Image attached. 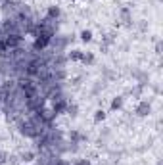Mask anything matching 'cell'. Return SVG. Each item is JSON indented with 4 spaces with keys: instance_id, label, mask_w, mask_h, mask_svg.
Returning a JSON list of instances; mask_svg holds the SVG:
<instances>
[{
    "instance_id": "obj_6",
    "label": "cell",
    "mask_w": 163,
    "mask_h": 165,
    "mask_svg": "<svg viewBox=\"0 0 163 165\" xmlns=\"http://www.w3.org/2000/svg\"><path fill=\"white\" fill-rule=\"evenodd\" d=\"M21 158H23L25 161H33V158H35V156H33L31 152H27V154H21Z\"/></svg>"
},
{
    "instance_id": "obj_4",
    "label": "cell",
    "mask_w": 163,
    "mask_h": 165,
    "mask_svg": "<svg viewBox=\"0 0 163 165\" xmlns=\"http://www.w3.org/2000/svg\"><path fill=\"white\" fill-rule=\"evenodd\" d=\"M123 106V98H115V100L111 102V109H117V108H121Z\"/></svg>"
},
{
    "instance_id": "obj_3",
    "label": "cell",
    "mask_w": 163,
    "mask_h": 165,
    "mask_svg": "<svg viewBox=\"0 0 163 165\" xmlns=\"http://www.w3.org/2000/svg\"><path fill=\"white\" fill-rule=\"evenodd\" d=\"M69 58H71V60H83V54H81V50H73V52L69 54Z\"/></svg>"
},
{
    "instance_id": "obj_1",
    "label": "cell",
    "mask_w": 163,
    "mask_h": 165,
    "mask_svg": "<svg viewBox=\"0 0 163 165\" xmlns=\"http://www.w3.org/2000/svg\"><path fill=\"white\" fill-rule=\"evenodd\" d=\"M136 113H138L140 117L148 115V113H150V104H148V102H140V104L136 106Z\"/></svg>"
},
{
    "instance_id": "obj_2",
    "label": "cell",
    "mask_w": 163,
    "mask_h": 165,
    "mask_svg": "<svg viewBox=\"0 0 163 165\" xmlns=\"http://www.w3.org/2000/svg\"><path fill=\"white\" fill-rule=\"evenodd\" d=\"M48 19H54V21H58V17H60V8L58 6H52L50 10H48V16H46Z\"/></svg>"
},
{
    "instance_id": "obj_7",
    "label": "cell",
    "mask_w": 163,
    "mask_h": 165,
    "mask_svg": "<svg viewBox=\"0 0 163 165\" xmlns=\"http://www.w3.org/2000/svg\"><path fill=\"white\" fill-rule=\"evenodd\" d=\"M106 115H104V112H96V115H94V121H102Z\"/></svg>"
},
{
    "instance_id": "obj_5",
    "label": "cell",
    "mask_w": 163,
    "mask_h": 165,
    "mask_svg": "<svg viewBox=\"0 0 163 165\" xmlns=\"http://www.w3.org/2000/svg\"><path fill=\"white\" fill-rule=\"evenodd\" d=\"M81 39H83L84 42H88V40L92 39V33H90V31H83V33H81Z\"/></svg>"
}]
</instances>
